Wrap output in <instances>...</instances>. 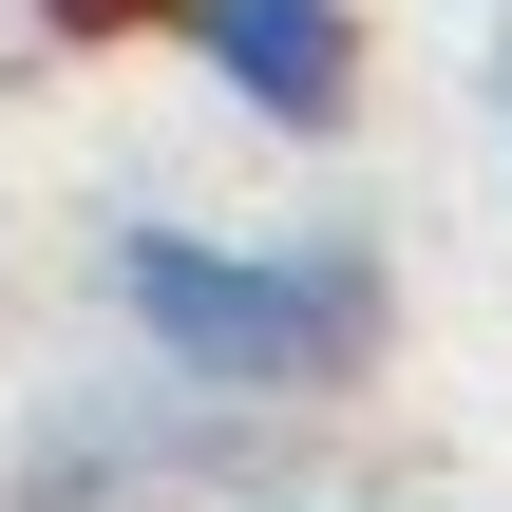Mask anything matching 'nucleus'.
<instances>
[{
  "instance_id": "nucleus-4",
  "label": "nucleus",
  "mask_w": 512,
  "mask_h": 512,
  "mask_svg": "<svg viewBox=\"0 0 512 512\" xmlns=\"http://www.w3.org/2000/svg\"><path fill=\"white\" fill-rule=\"evenodd\" d=\"M494 114H512V38H494Z\"/></svg>"
},
{
  "instance_id": "nucleus-1",
  "label": "nucleus",
  "mask_w": 512,
  "mask_h": 512,
  "mask_svg": "<svg viewBox=\"0 0 512 512\" xmlns=\"http://www.w3.org/2000/svg\"><path fill=\"white\" fill-rule=\"evenodd\" d=\"M95 285H114L133 361H152L171 399H209V418L342 399V380L380 361V323H399V285H380L361 228H171V209H133V228L95 247Z\"/></svg>"
},
{
  "instance_id": "nucleus-3",
  "label": "nucleus",
  "mask_w": 512,
  "mask_h": 512,
  "mask_svg": "<svg viewBox=\"0 0 512 512\" xmlns=\"http://www.w3.org/2000/svg\"><path fill=\"white\" fill-rule=\"evenodd\" d=\"M38 19H76V38H114V19H152V0H38Z\"/></svg>"
},
{
  "instance_id": "nucleus-2",
  "label": "nucleus",
  "mask_w": 512,
  "mask_h": 512,
  "mask_svg": "<svg viewBox=\"0 0 512 512\" xmlns=\"http://www.w3.org/2000/svg\"><path fill=\"white\" fill-rule=\"evenodd\" d=\"M190 57H209V95L228 114H266V133H342L361 114V0H152Z\"/></svg>"
}]
</instances>
